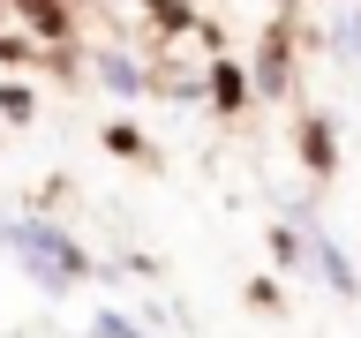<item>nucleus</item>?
I'll return each instance as SVG.
<instances>
[{
    "label": "nucleus",
    "mask_w": 361,
    "mask_h": 338,
    "mask_svg": "<svg viewBox=\"0 0 361 338\" xmlns=\"http://www.w3.org/2000/svg\"><path fill=\"white\" fill-rule=\"evenodd\" d=\"M0 248H8V256H16V263L30 270V278H38L45 293H68V286H83L90 270H98V263L83 256V248H75V233H68V225H53L45 211L0 218Z\"/></svg>",
    "instance_id": "obj_1"
},
{
    "label": "nucleus",
    "mask_w": 361,
    "mask_h": 338,
    "mask_svg": "<svg viewBox=\"0 0 361 338\" xmlns=\"http://www.w3.org/2000/svg\"><path fill=\"white\" fill-rule=\"evenodd\" d=\"M256 90H286L293 83V30L286 23H271L264 30V45H256V75H248Z\"/></svg>",
    "instance_id": "obj_3"
},
{
    "label": "nucleus",
    "mask_w": 361,
    "mask_h": 338,
    "mask_svg": "<svg viewBox=\"0 0 361 338\" xmlns=\"http://www.w3.org/2000/svg\"><path fill=\"white\" fill-rule=\"evenodd\" d=\"M248 301L256 308H279V278H248Z\"/></svg>",
    "instance_id": "obj_10"
},
{
    "label": "nucleus",
    "mask_w": 361,
    "mask_h": 338,
    "mask_svg": "<svg viewBox=\"0 0 361 338\" xmlns=\"http://www.w3.org/2000/svg\"><path fill=\"white\" fill-rule=\"evenodd\" d=\"M90 338H143V323L121 315V308H98V315H90Z\"/></svg>",
    "instance_id": "obj_8"
},
{
    "label": "nucleus",
    "mask_w": 361,
    "mask_h": 338,
    "mask_svg": "<svg viewBox=\"0 0 361 338\" xmlns=\"http://www.w3.org/2000/svg\"><path fill=\"white\" fill-rule=\"evenodd\" d=\"M271 263L279 270H309V248H301V225H271Z\"/></svg>",
    "instance_id": "obj_6"
},
{
    "label": "nucleus",
    "mask_w": 361,
    "mask_h": 338,
    "mask_svg": "<svg viewBox=\"0 0 361 338\" xmlns=\"http://www.w3.org/2000/svg\"><path fill=\"white\" fill-rule=\"evenodd\" d=\"M0 113H8V120H30V113H38V98H30V83H0Z\"/></svg>",
    "instance_id": "obj_9"
},
{
    "label": "nucleus",
    "mask_w": 361,
    "mask_h": 338,
    "mask_svg": "<svg viewBox=\"0 0 361 338\" xmlns=\"http://www.w3.org/2000/svg\"><path fill=\"white\" fill-rule=\"evenodd\" d=\"M346 45H361V8H354V15H346Z\"/></svg>",
    "instance_id": "obj_11"
},
{
    "label": "nucleus",
    "mask_w": 361,
    "mask_h": 338,
    "mask_svg": "<svg viewBox=\"0 0 361 338\" xmlns=\"http://www.w3.org/2000/svg\"><path fill=\"white\" fill-rule=\"evenodd\" d=\"M293 143H301V165H309L316 180H331V173H338V135H331V120H324V113H301Z\"/></svg>",
    "instance_id": "obj_5"
},
{
    "label": "nucleus",
    "mask_w": 361,
    "mask_h": 338,
    "mask_svg": "<svg viewBox=\"0 0 361 338\" xmlns=\"http://www.w3.org/2000/svg\"><path fill=\"white\" fill-rule=\"evenodd\" d=\"M98 143H106L113 158H151V143H143V128H135V120H113V128L98 135Z\"/></svg>",
    "instance_id": "obj_7"
},
{
    "label": "nucleus",
    "mask_w": 361,
    "mask_h": 338,
    "mask_svg": "<svg viewBox=\"0 0 361 338\" xmlns=\"http://www.w3.org/2000/svg\"><path fill=\"white\" fill-rule=\"evenodd\" d=\"M90 68H98V83H106L113 98H121V106H128V98H143V90L158 83L151 68L135 61V53H121V45H106V53H98V61H90Z\"/></svg>",
    "instance_id": "obj_2"
},
{
    "label": "nucleus",
    "mask_w": 361,
    "mask_h": 338,
    "mask_svg": "<svg viewBox=\"0 0 361 338\" xmlns=\"http://www.w3.org/2000/svg\"><path fill=\"white\" fill-rule=\"evenodd\" d=\"M271 8H301V0H271Z\"/></svg>",
    "instance_id": "obj_12"
},
{
    "label": "nucleus",
    "mask_w": 361,
    "mask_h": 338,
    "mask_svg": "<svg viewBox=\"0 0 361 338\" xmlns=\"http://www.w3.org/2000/svg\"><path fill=\"white\" fill-rule=\"evenodd\" d=\"M203 90H211V113H219V120H233V113L256 98V83H248L241 61H211V68H203Z\"/></svg>",
    "instance_id": "obj_4"
}]
</instances>
